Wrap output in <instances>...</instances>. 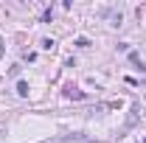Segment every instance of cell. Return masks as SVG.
I'll list each match as a JSON object with an SVG mask.
<instances>
[{"label":"cell","mask_w":146,"mask_h":143,"mask_svg":"<svg viewBox=\"0 0 146 143\" xmlns=\"http://www.w3.org/2000/svg\"><path fill=\"white\" fill-rule=\"evenodd\" d=\"M129 62H132V65H135V68H138V70H141V73L146 70V65H143V62H141V56H138V54H129Z\"/></svg>","instance_id":"cell-1"},{"label":"cell","mask_w":146,"mask_h":143,"mask_svg":"<svg viewBox=\"0 0 146 143\" xmlns=\"http://www.w3.org/2000/svg\"><path fill=\"white\" fill-rule=\"evenodd\" d=\"M68 98H76V101H79V98H84V93L76 90V87H68Z\"/></svg>","instance_id":"cell-2"},{"label":"cell","mask_w":146,"mask_h":143,"mask_svg":"<svg viewBox=\"0 0 146 143\" xmlns=\"http://www.w3.org/2000/svg\"><path fill=\"white\" fill-rule=\"evenodd\" d=\"M17 95H28V81H17Z\"/></svg>","instance_id":"cell-3"},{"label":"cell","mask_w":146,"mask_h":143,"mask_svg":"<svg viewBox=\"0 0 146 143\" xmlns=\"http://www.w3.org/2000/svg\"><path fill=\"white\" fill-rule=\"evenodd\" d=\"M76 45H79V48H90V39H87V36H76Z\"/></svg>","instance_id":"cell-4"},{"label":"cell","mask_w":146,"mask_h":143,"mask_svg":"<svg viewBox=\"0 0 146 143\" xmlns=\"http://www.w3.org/2000/svg\"><path fill=\"white\" fill-rule=\"evenodd\" d=\"M42 48H45V51H54L56 42H54V39H42Z\"/></svg>","instance_id":"cell-5"},{"label":"cell","mask_w":146,"mask_h":143,"mask_svg":"<svg viewBox=\"0 0 146 143\" xmlns=\"http://www.w3.org/2000/svg\"><path fill=\"white\" fill-rule=\"evenodd\" d=\"M51 20H54V11H51V9H48V11H45V14H42V23H51Z\"/></svg>","instance_id":"cell-6"},{"label":"cell","mask_w":146,"mask_h":143,"mask_svg":"<svg viewBox=\"0 0 146 143\" xmlns=\"http://www.w3.org/2000/svg\"><path fill=\"white\" fill-rule=\"evenodd\" d=\"M0 56H3V39H0Z\"/></svg>","instance_id":"cell-7"},{"label":"cell","mask_w":146,"mask_h":143,"mask_svg":"<svg viewBox=\"0 0 146 143\" xmlns=\"http://www.w3.org/2000/svg\"><path fill=\"white\" fill-rule=\"evenodd\" d=\"M143 143H146V138H143Z\"/></svg>","instance_id":"cell-8"}]
</instances>
